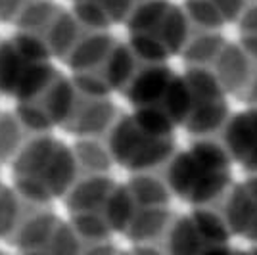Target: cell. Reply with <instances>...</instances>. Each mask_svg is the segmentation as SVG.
I'll return each mask as SVG.
<instances>
[{
  "mask_svg": "<svg viewBox=\"0 0 257 255\" xmlns=\"http://www.w3.org/2000/svg\"><path fill=\"white\" fill-rule=\"evenodd\" d=\"M20 139H22V125L20 119L12 115L0 117V158L16 156L20 148Z\"/></svg>",
  "mask_w": 257,
  "mask_h": 255,
  "instance_id": "ffe728a7",
  "label": "cell"
},
{
  "mask_svg": "<svg viewBox=\"0 0 257 255\" xmlns=\"http://www.w3.org/2000/svg\"><path fill=\"white\" fill-rule=\"evenodd\" d=\"M236 100H240L246 107H257V62L253 64L251 71L247 75L246 83L240 88V92L234 96Z\"/></svg>",
  "mask_w": 257,
  "mask_h": 255,
  "instance_id": "603a6c76",
  "label": "cell"
},
{
  "mask_svg": "<svg viewBox=\"0 0 257 255\" xmlns=\"http://www.w3.org/2000/svg\"><path fill=\"white\" fill-rule=\"evenodd\" d=\"M128 194L135 202V211L140 207H167L171 205V192L163 181L161 171L158 173H135L127 182Z\"/></svg>",
  "mask_w": 257,
  "mask_h": 255,
  "instance_id": "9a60e30c",
  "label": "cell"
},
{
  "mask_svg": "<svg viewBox=\"0 0 257 255\" xmlns=\"http://www.w3.org/2000/svg\"><path fill=\"white\" fill-rule=\"evenodd\" d=\"M119 113L121 111L107 96H90L77 90L75 104L64 127L79 139H102L115 123Z\"/></svg>",
  "mask_w": 257,
  "mask_h": 255,
  "instance_id": "30bf717a",
  "label": "cell"
},
{
  "mask_svg": "<svg viewBox=\"0 0 257 255\" xmlns=\"http://www.w3.org/2000/svg\"><path fill=\"white\" fill-rule=\"evenodd\" d=\"M113 163L135 173H158L177 152L173 131H163L142 121L133 111L119 113L106 135Z\"/></svg>",
  "mask_w": 257,
  "mask_h": 255,
  "instance_id": "5b68a950",
  "label": "cell"
},
{
  "mask_svg": "<svg viewBox=\"0 0 257 255\" xmlns=\"http://www.w3.org/2000/svg\"><path fill=\"white\" fill-rule=\"evenodd\" d=\"M113 44H115V39L107 31L83 27V33L79 35L77 43L65 56V62L73 69V73L92 71L106 58Z\"/></svg>",
  "mask_w": 257,
  "mask_h": 255,
  "instance_id": "5bb4252c",
  "label": "cell"
},
{
  "mask_svg": "<svg viewBox=\"0 0 257 255\" xmlns=\"http://www.w3.org/2000/svg\"><path fill=\"white\" fill-rule=\"evenodd\" d=\"M16 184L23 196L35 202H46L65 196L79 179L71 148L52 137H37L20 150L14 163Z\"/></svg>",
  "mask_w": 257,
  "mask_h": 255,
  "instance_id": "3957f363",
  "label": "cell"
},
{
  "mask_svg": "<svg viewBox=\"0 0 257 255\" xmlns=\"http://www.w3.org/2000/svg\"><path fill=\"white\" fill-rule=\"evenodd\" d=\"M173 198L192 207L213 203L232 184V161L215 139H192L161 169Z\"/></svg>",
  "mask_w": 257,
  "mask_h": 255,
  "instance_id": "6da1fadb",
  "label": "cell"
},
{
  "mask_svg": "<svg viewBox=\"0 0 257 255\" xmlns=\"http://www.w3.org/2000/svg\"><path fill=\"white\" fill-rule=\"evenodd\" d=\"M117 182L109 175H96V177H79L73 186L65 194V203L71 215L81 213H96L102 217V209L106 205L109 192L113 190ZM104 219V217H102Z\"/></svg>",
  "mask_w": 257,
  "mask_h": 255,
  "instance_id": "4fadbf2b",
  "label": "cell"
},
{
  "mask_svg": "<svg viewBox=\"0 0 257 255\" xmlns=\"http://www.w3.org/2000/svg\"><path fill=\"white\" fill-rule=\"evenodd\" d=\"M230 244V234L209 207L175 215L163 240L165 255H209Z\"/></svg>",
  "mask_w": 257,
  "mask_h": 255,
  "instance_id": "52a82bcc",
  "label": "cell"
},
{
  "mask_svg": "<svg viewBox=\"0 0 257 255\" xmlns=\"http://www.w3.org/2000/svg\"><path fill=\"white\" fill-rule=\"evenodd\" d=\"M205 207L221 219L230 238L242 236L257 244V175H247L242 182H232Z\"/></svg>",
  "mask_w": 257,
  "mask_h": 255,
  "instance_id": "ba28073f",
  "label": "cell"
},
{
  "mask_svg": "<svg viewBox=\"0 0 257 255\" xmlns=\"http://www.w3.org/2000/svg\"><path fill=\"white\" fill-rule=\"evenodd\" d=\"M83 33V25L77 22V18L69 12L60 10L56 14L52 23L44 33V44L48 52L54 56H67V52L73 48L79 35Z\"/></svg>",
  "mask_w": 257,
  "mask_h": 255,
  "instance_id": "e0dca14e",
  "label": "cell"
},
{
  "mask_svg": "<svg viewBox=\"0 0 257 255\" xmlns=\"http://www.w3.org/2000/svg\"><path fill=\"white\" fill-rule=\"evenodd\" d=\"M255 4L257 0H184L182 10L196 25L221 31L228 23H238Z\"/></svg>",
  "mask_w": 257,
  "mask_h": 255,
  "instance_id": "7c38bea8",
  "label": "cell"
},
{
  "mask_svg": "<svg viewBox=\"0 0 257 255\" xmlns=\"http://www.w3.org/2000/svg\"><path fill=\"white\" fill-rule=\"evenodd\" d=\"M58 12H60V8H56L48 0H37L18 14V23L22 25V29L25 33H31L35 29L37 31L48 29V25L52 23Z\"/></svg>",
  "mask_w": 257,
  "mask_h": 255,
  "instance_id": "d6986e66",
  "label": "cell"
},
{
  "mask_svg": "<svg viewBox=\"0 0 257 255\" xmlns=\"http://www.w3.org/2000/svg\"><path fill=\"white\" fill-rule=\"evenodd\" d=\"M247 253H249V255H257V244L251 245V247L247 249Z\"/></svg>",
  "mask_w": 257,
  "mask_h": 255,
  "instance_id": "484cf974",
  "label": "cell"
},
{
  "mask_svg": "<svg viewBox=\"0 0 257 255\" xmlns=\"http://www.w3.org/2000/svg\"><path fill=\"white\" fill-rule=\"evenodd\" d=\"M22 54L16 50L14 43L0 44V90L2 92H16L23 75Z\"/></svg>",
  "mask_w": 257,
  "mask_h": 255,
  "instance_id": "ac0fdd59",
  "label": "cell"
},
{
  "mask_svg": "<svg viewBox=\"0 0 257 255\" xmlns=\"http://www.w3.org/2000/svg\"><path fill=\"white\" fill-rule=\"evenodd\" d=\"M79 255H117V249L107 240H104V242H90V247H86L85 251L81 249Z\"/></svg>",
  "mask_w": 257,
  "mask_h": 255,
  "instance_id": "cb8c5ba5",
  "label": "cell"
},
{
  "mask_svg": "<svg viewBox=\"0 0 257 255\" xmlns=\"http://www.w3.org/2000/svg\"><path fill=\"white\" fill-rule=\"evenodd\" d=\"M128 48L146 62H169L181 54L188 33V18L182 6L171 0L139 2L128 14Z\"/></svg>",
  "mask_w": 257,
  "mask_h": 255,
  "instance_id": "277c9868",
  "label": "cell"
},
{
  "mask_svg": "<svg viewBox=\"0 0 257 255\" xmlns=\"http://www.w3.org/2000/svg\"><path fill=\"white\" fill-rule=\"evenodd\" d=\"M133 106V113L163 131L181 127L186 109V90L182 75L169 62H146L137 58V65L125 86L119 90Z\"/></svg>",
  "mask_w": 257,
  "mask_h": 255,
  "instance_id": "7a4b0ae2",
  "label": "cell"
},
{
  "mask_svg": "<svg viewBox=\"0 0 257 255\" xmlns=\"http://www.w3.org/2000/svg\"><path fill=\"white\" fill-rule=\"evenodd\" d=\"M186 109L181 127L192 139H215L230 115L228 100L213 77L202 69H184Z\"/></svg>",
  "mask_w": 257,
  "mask_h": 255,
  "instance_id": "8992f818",
  "label": "cell"
},
{
  "mask_svg": "<svg viewBox=\"0 0 257 255\" xmlns=\"http://www.w3.org/2000/svg\"><path fill=\"white\" fill-rule=\"evenodd\" d=\"M22 0H0V18H18Z\"/></svg>",
  "mask_w": 257,
  "mask_h": 255,
  "instance_id": "d4e9b609",
  "label": "cell"
},
{
  "mask_svg": "<svg viewBox=\"0 0 257 255\" xmlns=\"http://www.w3.org/2000/svg\"><path fill=\"white\" fill-rule=\"evenodd\" d=\"M253 64L255 60L240 44L225 41V44L219 48V52L215 54L209 65L202 71L211 75L225 94L236 96L246 83Z\"/></svg>",
  "mask_w": 257,
  "mask_h": 255,
  "instance_id": "8fae6325",
  "label": "cell"
},
{
  "mask_svg": "<svg viewBox=\"0 0 257 255\" xmlns=\"http://www.w3.org/2000/svg\"><path fill=\"white\" fill-rule=\"evenodd\" d=\"M77 163L79 177H96L109 175L113 160L109 156L106 140L100 139H79L71 148Z\"/></svg>",
  "mask_w": 257,
  "mask_h": 255,
  "instance_id": "2e32d148",
  "label": "cell"
},
{
  "mask_svg": "<svg viewBox=\"0 0 257 255\" xmlns=\"http://www.w3.org/2000/svg\"><path fill=\"white\" fill-rule=\"evenodd\" d=\"M215 140L232 165L242 167L246 175H257V107L230 113Z\"/></svg>",
  "mask_w": 257,
  "mask_h": 255,
  "instance_id": "9c48e42d",
  "label": "cell"
},
{
  "mask_svg": "<svg viewBox=\"0 0 257 255\" xmlns=\"http://www.w3.org/2000/svg\"><path fill=\"white\" fill-rule=\"evenodd\" d=\"M18 219V200L10 192H0V232L16 228Z\"/></svg>",
  "mask_w": 257,
  "mask_h": 255,
  "instance_id": "7402d4cb",
  "label": "cell"
},
{
  "mask_svg": "<svg viewBox=\"0 0 257 255\" xmlns=\"http://www.w3.org/2000/svg\"><path fill=\"white\" fill-rule=\"evenodd\" d=\"M236 25H238V33H240L238 44L257 62V4L253 8H249L238 20Z\"/></svg>",
  "mask_w": 257,
  "mask_h": 255,
  "instance_id": "44dd1931",
  "label": "cell"
}]
</instances>
